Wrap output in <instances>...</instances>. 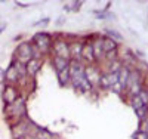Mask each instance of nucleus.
Returning <instances> with one entry per match:
<instances>
[{
	"instance_id": "obj_1",
	"label": "nucleus",
	"mask_w": 148,
	"mask_h": 139,
	"mask_svg": "<svg viewBox=\"0 0 148 139\" xmlns=\"http://www.w3.org/2000/svg\"><path fill=\"white\" fill-rule=\"evenodd\" d=\"M16 56H18V59H19V62H22L24 64V61H30V59H33V56H34V52H33V46L30 45V43H21L19 46H18V49H16Z\"/></svg>"
},
{
	"instance_id": "obj_2",
	"label": "nucleus",
	"mask_w": 148,
	"mask_h": 139,
	"mask_svg": "<svg viewBox=\"0 0 148 139\" xmlns=\"http://www.w3.org/2000/svg\"><path fill=\"white\" fill-rule=\"evenodd\" d=\"M33 40L36 42V46L39 47L40 50H46L49 46H51V43H52L51 42V36L46 34V33H37Z\"/></svg>"
},
{
	"instance_id": "obj_3",
	"label": "nucleus",
	"mask_w": 148,
	"mask_h": 139,
	"mask_svg": "<svg viewBox=\"0 0 148 139\" xmlns=\"http://www.w3.org/2000/svg\"><path fill=\"white\" fill-rule=\"evenodd\" d=\"M2 98H3V101L6 102V105H12L18 99V92H16V89H15L14 86L9 84V86L5 87V90L2 93Z\"/></svg>"
},
{
	"instance_id": "obj_4",
	"label": "nucleus",
	"mask_w": 148,
	"mask_h": 139,
	"mask_svg": "<svg viewBox=\"0 0 148 139\" xmlns=\"http://www.w3.org/2000/svg\"><path fill=\"white\" fill-rule=\"evenodd\" d=\"M55 52H56V56H59V58H65V59H68L70 58V49H68V43L67 42H56L55 45Z\"/></svg>"
},
{
	"instance_id": "obj_5",
	"label": "nucleus",
	"mask_w": 148,
	"mask_h": 139,
	"mask_svg": "<svg viewBox=\"0 0 148 139\" xmlns=\"http://www.w3.org/2000/svg\"><path fill=\"white\" fill-rule=\"evenodd\" d=\"M68 49H70V55L73 56V61H80L82 52H83V43L74 42V43L68 45Z\"/></svg>"
},
{
	"instance_id": "obj_6",
	"label": "nucleus",
	"mask_w": 148,
	"mask_h": 139,
	"mask_svg": "<svg viewBox=\"0 0 148 139\" xmlns=\"http://www.w3.org/2000/svg\"><path fill=\"white\" fill-rule=\"evenodd\" d=\"M84 77H86V80H88L90 84H93V83H98L99 81V74H98V71L93 68V67H84Z\"/></svg>"
},
{
	"instance_id": "obj_7",
	"label": "nucleus",
	"mask_w": 148,
	"mask_h": 139,
	"mask_svg": "<svg viewBox=\"0 0 148 139\" xmlns=\"http://www.w3.org/2000/svg\"><path fill=\"white\" fill-rule=\"evenodd\" d=\"M5 79H6L8 81H10V83H15V81L19 80V74H18V71H16V68H15V65H14V62H12L10 67L8 68V71L5 73Z\"/></svg>"
},
{
	"instance_id": "obj_8",
	"label": "nucleus",
	"mask_w": 148,
	"mask_h": 139,
	"mask_svg": "<svg viewBox=\"0 0 148 139\" xmlns=\"http://www.w3.org/2000/svg\"><path fill=\"white\" fill-rule=\"evenodd\" d=\"M39 68H40V61H39V59H36V58L30 59L27 64H25L27 74H30V75H36V73L39 71Z\"/></svg>"
},
{
	"instance_id": "obj_9",
	"label": "nucleus",
	"mask_w": 148,
	"mask_h": 139,
	"mask_svg": "<svg viewBox=\"0 0 148 139\" xmlns=\"http://www.w3.org/2000/svg\"><path fill=\"white\" fill-rule=\"evenodd\" d=\"M117 49V43H114L113 39H110V37H105V39H102V50L104 53H110V52H114V50Z\"/></svg>"
},
{
	"instance_id": "obj_10",
	"label": "nucleus",
	"mask_w": 148,
	"mask_h": 139,
	"mask_svg": "<svg viewBox=\"0 0 148 139\" xmlns=\"http://www.w3.org/2000/svg\"><path fill=\"white\" fill-rule=\"evenodd\" d=\"M53 65H55V68H56V70H58V73H59V71L65 70V68L70 65V59H65V58H59V56H55V58H53Z\"/></svg>"
},
{
	"instance_id": "obj_11",
	"label": "nucleus",
	"mask_w": 148,
	"mask_h": 139,
	"mask_svg": "<svg viewBox=\"0 0 148 139\" xmlns=\"http://www.w3.org/2000/svg\"><path fill=\"white\" fill-rule=\"evenodd\" d=\"M129 74H130V70H129V68H121V70L119 71V84H120L121 87H126V86H127Z\"/></svg>"
},
{
	"instance_id": "obj_12",
	"label": "nucleus",
	"mask_w": 148,
	"mask_h": 139,
	"mask_svg": "<svg viewBox=\"0 0 148 139\" xmlns=\"http://www.w3.org/2000/svg\"><path fill=\"white\" fill-rule=\"evenodd\" d=\"M82 56H83L84 59H88L89 62H92V61L95 59V55H93V46H92V45H83Z\"/></svg>"
},
{
	"instance_id": "obj_13",
	"label": "nucleus",
	"mask_w": 148,
	"mask_h": 139,
	"mask_svg": "<svg viewBox=\"0 0 148 139\" xmlns=\"http://www.w3.org/2000/svg\"><path fill=\"white\" fill-rule=\"evenodd\" d=\"M58 79H59V84H61V86H65V84H67V81L71 79V75H70V65H68L65 70H62V71L58 73Z\"/></svg>"
},
{
	"instance_id": "obj_14",
	"label": "nucleus",
	"mask_w": 148,
	"mask_h": 139,
	"mask_svg": "<svg viewBox=\"0 0 148 139\" xmlns=\"http://www.w3.org/2000/svg\"><path fill=\"white\" fill-rule=\"evenodd\" d=\"M92 46H93V55H95V58H101L102 55H105L104 50H102V40H98Z\"/></svg>"
},
{
	"instance_id": "obj_15",
	"label": "nucleus",
	"mask_w": 148,
	"mask_h": 139,
	"mask_svg": "<svg viewBox=\"0 0 148 139\" xmlns=\"http://www.w3.org/2000/svg\"><path fill=\"white\" fill-rule=\"evenodd\" d=\"M14 65H15V68H16V71H18V74H19V77H22V75H25L27 74V70H25V65L22 64V62H19V61H16V62H14Z\"/></svg>"
},
{
	"instance_id": "obj_16",
	"label": "nucleus",
	"mask_w": 148,
	"mask_h": 139,
	"mask_svg": "<svg viewBox=\"0 0 148 139\" xmlns=\"http://www.w3.org/2000/svg\"><path fill=\"white\" fill-rule=\"evenodd\" d=\"M136 114H138V117H139L141 120H145V118L148 117V105H144V107L138 108V110H136Z\"/></svg>"
},
{
	"instance_id": "obj_17",
	"label": "nucleus",
	"mask_w": 148,
	"mask_h": 139,
	"mask_svg": "<svg viewBox=\"0 0 148 139\" xmlns=\"http://www.w3.org/2000/svg\"><path fill=\"white\" fill-rule=\"evenodd\" d=\"M121 70V65H120V62L117 59H114L113 62H111V68H110V73H119Z\"/></svg>"
},
{
	"instance_id": "obj_18",
	"label": "nucleus",
	"mask_w": 148,
	"mask_h": 139,
	"mask_svg": "<svg viewBox=\"0 0 148 139\" xmlns=\"http://www.w3.org/2000/svg\"><path fill=\"white\" fill-rule=\"evenodd\" d=\"M132 107H133L135 110H138V108L144 107V104H142V101L139 99V96H138V95H136V96H133V99H132Z\"/></svg>"
},
{
	"instance_id": "obj_19",
	"label": "nucleus",
	"mask_w": 148,
	"mask_h": 139,
	"mask_svg": "<svg viewBox=\"0 0 148 139\" xmlns=\"http://www.w3.org/2000/svg\"><path fill=\"white\" fill-rule=\"evenodd\" d=\"M105 33H107V36H110V37H113V39H116V40H123V37H121V34L116 33L114 30H105Z\"/></svg>"
},
{
	"instance_id": "obj_20",
	"label": "nucleus",
	"mask_w": 148,
	"mask_h": 139,
	"mask_svg": "<svg viewBox=\"0 0 148 139\" xmlns=\"http://www.w3.org/2000/svg\"><path fill=\"white\" fill-rule=\"evenodd\" d=\"M138 96H139V99L142 101V104H144V105H148V92L141 90V93H139Z\"/></svg>"
},
{
	"instance_id": "obj_21",
	"label": "nucleus",
	"mask_w": 148,
	"mask_h": 139,
	"mask_svg": "<svg viewBox=\"0 0 148 139\" xmlns=\"http://www.w3.org/2000/svg\"><path fill=\"white\" fill-rule=\"evenodd\" d=\"M133 138H135V139H148V133L141 130V132H138V133H135Z\"/></svg>"
},
{
	"instance_id": "obj_22",
	"label": "nucleus",
	"mask_w": 148,
	"mask_h": 139,
	"mask_svg": "<svg viewBox=\"0 0 148 139\" xmlns=\"http://www.w3.org/2000/svg\"><path fill=\"white\" fill-rule=\"evenodd\" d=\"M46 24H49V18H43V19H40V21L34 22L33 25H34V27H42V25H46Z\"/></svg>"
},
{
	"instance_id": "obj_23",
	"label": "nucleus",
	"mask_w": 148,
	"mask_h": 139,
	"mask_svg": "<svg viewBox=\"0 0 148 139\" xmlns=\"http://www.w3.org/2000/svg\"><path fill=\"white\" fill-rule=\"evenodd\" d=\"M98 18H101V19H105V18H114L113 14H107V12H104V14H96Z\"/></svg>"
},
{
	"instance_id": "obj_24",
	"label": "nucleus",
	"mask_w": 148,
	"mask_h": 139,
	"mask_svg": "<svg viewBox=\"0 0 148 139\" xmlns=\"http://www.w3.org/2000/svg\"><path fill=\"white\" fill-rule=\"evenodd\" d=\"M65 21H64V18H58V21H56V25H62Z\"/></svg>"
},
{
	"instance_id": "obj_25",
	"label": "nucleus",
	"mask_w": 148,
	"mask_h": 139,
	"mask_svg": "<svg viewBox=\"0 0 148 139\" xmlns=\"http://www.w3.org/2000/svg\"><path fill=\"white\" fill-rule=\"evenodd\" d=\"M3 80H5V73H3L2 70H0V83H2Z\"/></svg>"
},
{
	"instance_id": "obj_26",
	"label": "nucleus",
	"mask_w": 148,
	"mask_h": 139,
	"mask_svg": "<svg viewBox=\"0 0 148 139\" xmlns=\"http://www.w3.org/2000/svg\"><path fill=\"white\" fill-rule=\"evenodd\" d=\"M6 28V24H2V25H0V34H2L3 33V30Z\"/></svg>"
},
{
	"instance_id": "obj_27",
	"label": "nucleus",
	"mask_w": 148,
	"mask_h": 139,
	"mask_svg": "<svg viewBox=\"0 0 148 139\" xmlns=\"http://www.w3.org/2000/svg\"><path fill=\"white\" fill-rule=\"evenodd\" d=\"M25 139H36V138H31V136H27Z\"/></svg>"
},
{
	"instance_id": "obj_28",
	"label": "nucleus",
	"mask_w": 148,
	"mask_h": 139,
	"mask_svg": "<svg viewBox=\"0 0 148 139\" xmlns=\"http://www.w3.org/2000/svg\"><path fill=\"white\" fill-rule=\"evenodd\" d=\"M16 139H25V136H22V138H16Z\"/></svg>"
}]
</instances>
